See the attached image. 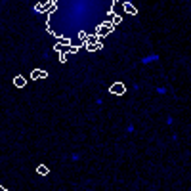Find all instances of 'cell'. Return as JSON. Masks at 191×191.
Returning a JSON list of instances; mask_svg holds the SVG:
<instances>
[{
	"label": "cell",
	"mask_w": 191,
	"mask_h": 191,
	"mask_svg": "<svg viewBox=\"0 0 191 191\" xmlns=\"http://www.w3.org/2000/svg\"><path fill=\"white\" fill-rule=\"evenodd\" d=\"M113 29H115L113 23H103V25H100L98 29H96V37L103 38V37H107L109 33H113Z\"/></svg>",
	"instance_id": "6da1fadb"
},
{
	"label": "cell",
	"mask_w": 191,
	"mask_h": 191,
	"mask_svg": "<svg viewBox=\"0 0 191 191\" xmlns=\"http://www.w3.org/2000/svg\"><path fill=\"white\" fill-rule=\"evenodd\" d=\"M0 191H6V189H4V187H2V185H0Z\"/></svg>",
	"instance_id": "5bb4252c"
},
{
	"label": "cell",
	"mask_w": 191,
	"mask_h": 191,
	"mask_svg": "<svg viewBox=\"0 0 191 191\" xmlns=\"http://www.w3.org/2000/svg\"><path fill=\"white\" fill-rule=\"evenodd\" d=\"M109 92L115 94V96H122V94L126 92V86H124L122 82H113V84L109 86Z\"/></svg>",
	"instance_id": "7a4b0ae2"
},
{
	"label": "cell",
	"mask_w": 191,
	"mask_h": 191,
	"mask_svg": "<svg viewBox=\"0 0 191 191\" xmlns=\"http://www.w3.org/2000/svg\"><path fill=\"white\" fill-rule=\"evenodd\" d=\"M48 4H50V2H38V4L35 6V10H37L38 13H46V10H48Z\"/></svg>",
	"instance_id": "9c48e42d"
},
{
	"label": "cell",
	"mask_w": 191,
	"mask_h": 191,
	"mask_svg": "<svg viewBox=\"0 0 191 191\" xmlns=\"http://www.w3.org/2000/svg\"><path fill=\"white\" fill-rule=\"evenodd\" d=\"M59 61L65 63V61H67V56H65V54H59Z\"/></svg>",
	"instance_id": "4fadbf2b"
},
{
	"label": "cell",
	"mask_w": 191,
	"mask_h": 191,
	"mask_svg": "<svg viewBox=\"0 0 191 191\" xmlns=\"http://www.w3.org/2000/svg\"><path fill=\"white\" fill-rule=\"evenodd\" d=\"M122 10H124L126 13H130V15H138V10H136L130 2H124V4H122Z\"/></svg>",
	"instance_id": "8992f818"
},
{
	"label": "cell",
	"mask_w": 191,
	"mask_h": 191,
	"mask_svg": "<svg viewBox=\"0 0 191 191\" xmlns=\"http://www.w3.org/2000/svg\"><path fill=\"white\" fill-rule=\"evenodd\" d=\"M100 40H101L100 37H96V35H88V37H86V40H84V46H86V44H98Z\"/></svg>",
	"instance_id": "52a82bcc"
},
{
	"label": "cell",
	"mask_w": 191,
	"mask_h": 191,
	"mask_svg": "<svg viewBox=\"0 0 191 191\" xmlns=\"http://www.w3.org/2000/svg\"><path fill=\"white\" fill-rule=\"evenodd\" d=\"M56 10H57V2H56V0H50V4H48V10H46V15H52Z\"/></svg>",
	"instance_id": "ba28073f"
},
{
	"label": "cell",
	"mask_w": 191,
	"mask_h": 191,
	"mask_svg": "<svg viewBox=\"0 0 191 191\" xmlns=\"http://www.w3.org/2000/svg\"><path fill=\"white\" fill-rule=\"evenodd\" d=\"M122 19H120V15H115V17H113V21H111V23H113V25H119Z\"/></svg>",
	"instance_id": "7c38bea8"
},
{
	"label": "cell",
	"mask_w": 191,
	"mask_h": 191,
	"mask_svg": "<svg viewBox=\"0 0 191 191\" xmlns=\"http://www.w3.org/2000/svg\"><path fill=\"white\" fill-rule=\"evenodd\" d=\"M37 172L40 174V176H48V174H50V170H48V166H44V164H40V166L37 168Z\"/></svg>",
	"instance_id": "30bf717a"
},
{
	"label": "cell",
	"mask_w": 191,
	"mask_h": 191,
	"mask_svg": "<svg viewBox=\"0 0 191 191\" xmlns=\"http://www.w3.org/2000/svg\"><path fill=\"white\" fill-rule=\"evenodd\" d=\"M84 48H86V50H88V52H100V50H101V48H103V42L100 40L98 44H86Z\"/></svg>",
	"instance_id": "5b68a950"
},
{
	"label": "cell",
	"mask_w": 191,
	"mask_h": 191,
	"mask_svg": "<svg viewBox=\"0 0 191 191\" xmlns=\"http://www.w3.org/2000/svg\"><path fill=\"white\" fill-rule=\"evenodd\" d=\"M86 37H88V33H86V31H81V33H78V40H86Z\"/></svg>",
	"instance_id": "8fae6325"
},
{
	"label": "cell",
	"mask_w": 191,
	"mask_h": 191,
	"mask_svg": "<svg viewBox=\"0 0 191 191\" xmlns=\"http://www.w3.org/2000/svg\"><path fill=\"white\" fill-rule=\"evenodd\" d=\"M13 84H15V88H23V86L27 84V78L21 76V75H17V76L13 78Z\"/></svg>",
	"instance_id": "277c9868"
},
{
	"label": "cell",
	"mask_w": 191,
	"mask_h": 191,
	"mask_svg": "<svg viewBox=\"0 0 191 191\" xmlns=\"http://www.w3.org/2000/svg\"><path fill=\"white\" fill-rule=\"evenodd\" d=\"M40 78H48V73L42 69H33L31 71V81H40Z\"/></svg>",
	"instance_id": "3957f363"
}]
</instances>
